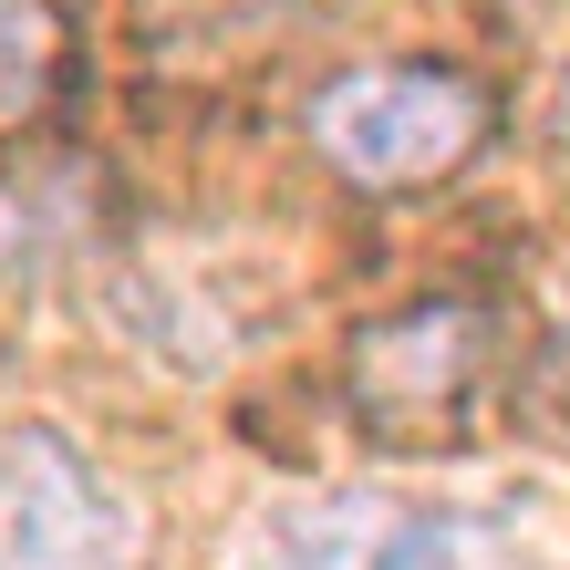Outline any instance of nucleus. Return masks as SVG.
<instances>
[{"label": "nucleus", "mask_w": 570, "mask_h": 570, "mask_svg": "<svg viewBox=\"0 0 570 570\" xmlns=\"http://www.w3.org/2000/svg\"><path fill=\"white\" fill-rule=\"evenodd\" d=\"M488 384H498V312L466 291H435L405 301V312H374L343 343V405L374 446H466L488 415Z\"/></svg>", "instance_id": "obj_2"}, {"label": "nucleus", "mask_w": 570, "mask_h": 570, "mask_svg": "<svg viewBox=\"0 0 570 570\" xmlns=\"http://www.w3.org/2000/svg\"><path fill=\"white\" fill-rule=\"evenodd\" d=\"M301 136L332 177L374 197H415V187L466 177L498 146V83L466 62H363V73L312 94Z\"/></svg>", "instance_id": "obj_1"}, {"label": "nucleus", "mask_w": 570, "mask_h": 570, "mask_svg": "<svg viewBox=\"0 0 570 570\" xmlns=\"http://www.w3.org/2000/svg\"><path fill=\"white\" fill-rule=\"evenodd\" d=\"M550 136H570V62H560V83H550Z\"/></svg>", "instance_id": "obj_7"}, {"label": "nucleus", "mask_w": 570, "mask_h": 570, "mask_svg": "<svg viewBox=\"0 0 570 570\" xmlns=\"http://www.w3.org/2000/svg\"><path fill=\"white\" fill-rule=\"evenodd\" d=\"M0 570H146L125 498L62 425H0Z\"/></svg>", "instance_id": "obj_4"}, {"label": "nucleus", "mask_w": 570, "mask_h": 570, "mask_svg": "<svg viewBox=\"0 0 570 570\" xmlns=\"http://www.w3.org/2000/svg\"><path fill=\"white\" fill-rule=\"evenodd\" d=\"M259 570H529V550L446 498L343 488V498H301L259 529Z\"/></svg>", "instance_id": "obj_3"}, {"label": "nucleus", "mask_w": 570, "mask_h": 570, "mask_svg": "<svg viewBox=\"0 0 570 570\" xmlns=\"http://www.w3.org/2000/svg\"><path fill=\"white\" fill-rule=\"evenodd\" d=\"M529 384H540V415L570 425V271L550 281V332H540V363H529Z\"/></svg>", "instance_id": "obj_6"}, {"label": "nucleus", "mask_w": 570, "mask_h": 570, "mask_svg": "<svg viewBox=\"0 0 570 570\" xmlns=\"http://www.w3.org/2000/svg\"><path fill=\"white\" fill-rule=\"evenodd\" d=\"M62 73V11L52 0H0V115H31Z\"/></svg>", "instance_id": "obj_5"}]
</instances>
